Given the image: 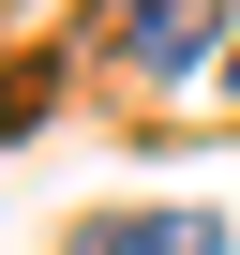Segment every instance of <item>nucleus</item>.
<instances>
[{
  "mask_svg": "<svg viewBox=\"0 0 240 255\" xmlns=\"http://www.w3.org/2000/svg\"><path fill=\"white\" fill-rule=\"evenodd\" d=\"M120 30H135L150 60H195V45H210V0H135V15H120Z\"/></svg>",
  "mask_w": 240,
  "mask_h": 255,
  "instance_id": "obj_2",
  "label": "nucleus"
},
{
  "mask_svg": "<svg viewBox=\"0 0 240 255\" xmlns=\"http://www.w3.org/2000/svg\"><path fill=\"white\" fill-rule=\"evenodd\" d=\"M75 255H210V210H120V225H75Z\"/></svg>",
  "mask_w": 240,
  "mask_h": 255,
  "instance_id": "obj_1",
  "label": "nucleus"
}]
</instances>
